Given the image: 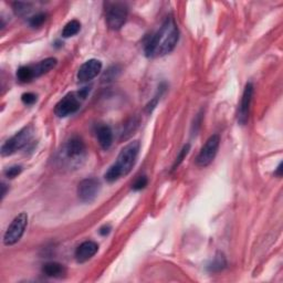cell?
Segmentation results:
<instances>
[{
    "label": "cell",
    "instance_id": "44dd1931",
    "mask_svg": "<svg viewBox=\"0 0 283 283\" xmlns=\"http://www.w3.org/2000/svg\"><path fill=\"white\" fill-rule=\"evenodd\" d=\"M190 150V145L189 144H186V145L181 148V151L180 153L178 154V156H177L176 158V161L174 163V165H172V170H175L177 167H178L180 164H181V162L184 161V158L187 156V154H188V152Z\"/></svg>",
    "mask_w": 283,
    "mask_h": 283
},
{
    "label": "cell",
    "instance_id": "8fae6325",
    "mask_svg": "<svg viewBox=\"0 0 283 283\" xmlns=\"http://www.w3.org/2000/svg\"><path fill=\"white\" fill-rule=\"evenodd\" d=\"M64 154L68 160L78 161L85 155V144L79 136H72L64 146Z\"/></svg>",
    "mask_w": 283,
    "mask_h": 283
},
{
    "label": "cell",
    "instance_id": "484cf974",
    "mask_svg": "<svg viewBox=\"0 0 283 283\" xmlns=\"http://www.w3.org/2000/svg\"><path fill=\"white\" fill-rule=\"evenodd\" d=\"M1 188H2V191H1V198H3L4 196H6V194H7V185L4 184V183H2V184H1Z\"/></svg>",
    "mask_w": 283,
    "mask_h": 283
},
{
    "label": "cell",
    "instance_id": "5b68a950",
    "mask_svg": "<svg viewBox=\"0 0 283 283\" xmlns=\"http://www.w3.org/2000/svg\"><path fill=\"white\" fill-rule=\"evenodd\" d=\"M127 7L123 2H112L107 8V23L112 30H119L127 19Z\"/></svg>",
    "mask_w": 283,
    "mask_h": 283
},
{
    "label": "cell",
    "instance_id": "d4e9b609",
    "mask_svg": "<svg viewBox=\"0 0 283 283\" xmlns=\"http://www.w3.org/2000/svg\"><path fill=\"white\" fill-rule=\"evenodd\" d=\"M110 231H111V227L109 226H107V225H105V226H103L102 228L100 229V233L102 234V236H108V234L110 233Z\"/></svg>",
    "mask_w": 283,
    "mask_h": 283
},
{
    "label": "cell",
    "instance_id": "7c38bea8",
    "mask_svg": "<svg viewBox=\"0 0 283 283\" xmlns=\"http://www.w3.org/2000/svg\"><path fill=\"white\" fill-rule=\"evenodd\" d=\"M99 250V246L94 241H84L80 244L78 249L75 250V259L80 263L86 262L91 258L95 256V253Z\"/></svg>",
    "mask_w": 283,
    "mask_h": 283
},
{
    "label": "cell",
    "instance_id": "d6986e66",
    "mask_svg": "<svg viewBox=\"0 0 283 283\" xmlns=\"http://www.w3.org/2000/svg\"><path fill=\"white\" fill-rule=\"evenodd\" d=\"M13 10L19 16H25L31 10V4L27 2H14L13 3Z\"/></svg>",
    "mask_w": 283,
    "mask_h": 283
},
{
    "label": "cell",
    "instance_id": "277c9868",
    "mask_svg": "<svg viewBox=\"0 0 283 283\" xmlns=\"http://www.w3.org/2000/svg\"><path fill=\"white\" fill-rule=\"evenodd\" d=\"M28 225V216L26 213L19 214L14 218L10 226L8 227L6 232L3 234V243L4 246H12L20 240L21 237L25 233V230Z\"/></svg>",
    "mask_w": 283,
    "mask_h": 283
},
{
    "label": "cell",
    "instance_id": "7a4b0ae2",
    "mask_svg": "<svg viewBox=\"0 0 283 283\" xmlns=\"http://www.w3.org/2000/svg\"><path fill=\"white\" fill-rule=\"evenodd\" d=\"M138 152H140V142L138 141H133L128 143L126 146H124L118 154L117 161L105 172V179L109 183H114L121 177L126 176L135 164Z\"/></svg>",
    "mask_w": 283,
    "mask_h": 283
},
{
    "label": "cell",
    "instance_id": "4fadbf2b",
    "mask_svg": "<svg viewBox=\"0 0 283 283\" xmlns=\"http://www.w3.org/2000/svg\"><path fill=\"white\" fill-rule=\"evenodd\" d=\"M97 136H98L99 144L101 145V147L103 148V150L107 151L112 146L113 133H112V129L110 126H108V125L99 126L98 131H97Z\"/></svg>",
    "mask_w": 283,
    "mask_h": 283
},
{
    "label": "cell",
    "instance_id": "5bb4252c",
    "mask_svg": "<svg viewBox=\"0 0 283 283\" xmlns=\"http://www.w3.org/2000/svg\"><path fill=\"white\" fill-rule=\"evenodd\" d=\"M57 63V60L56 57H47V59L40 61L39 63L33 65V74H35V78H39V76L48 73V72L51 71L52 69L56 68V65Z\"/></svg>",
    "mask_w": 283,
    "mask_h": 283
},
{
    "label": "cell",
    "instance_id": "3957f363",
    "mask_svg": "<svg viewBox=\"0 0 283 283\" xmlns=\"http://www.w3.org/2000/svg\"><path fill=\"white\" fill-rule=\"evenodd\" d=\"M33 135V127L31 125L23 127L18 133L14 134L12 137L9 138L7 142L3 143L1 146V155L2 156H9L12 155L13 153L21 150L25 147L29 141L32 138Z\"/></svg>",
    "mask_w": 283,
    "mask_h": 283
},
{
    "label": "cell",
    "instance_id": "2e32d148",
    "mask_svg": "<svg viewBox=\"0 0 283 283\" xmlns=\"http://www.w3.org/2000/svg\"><path fill=\"white\" fill-rule=\"evenodd\" d=\"M17 78L22 83L30 82L32 79H35L32 66H21V68H19L17 71Z\"/></svg>",
    "mask_w": 283,
    "mask_h": 283
},
{
    "label": "cell",
    "instance_id": "8992f818",
    "mask_svg": "<svg viewBox=\"0 0 283 283\" xmlns=\"http://www.w3.org/2000/svg\"><path fill=\"white\" fill-rule=\"evenodd\" d=\"M219 144L220 137L218 134H214V135L210 136L200 150L197 157H196V165L198 167H207L212 164L218 153Z\"/></svg>",
    "mask_w": 283,
    "mask_h": 283
},
{
    "label": "cell",
    "instance_id": "603a6c76",
    "mask_svg": "<svg viewBox=\"0 0 283 283\" xmlns=\"http://www.w3.org/2000/svg\"><path fill=\"white\" fill-rule=\"evenodd\" d=\"M21 171H22L21 166H12L4 170V175H6V177H8L9 179H12L14 178V177H17L18 175H20Z\"/></svg>",
    "mask_w": 283,
    "mask_h": 283
},
{
    "label": "cell",
    "instance_id": "ac0fdd59",
    "mask_svg": "<svg viewBox=\"0 0 283 283\" xmlns=\"http://www.w3.org/2000/svg\"><path fill=\"white\" fill-rule=\"evenodd\" d=\"M226 267V259L222 255V253H218L217 257L215 258V260L213 261L212 266L209 267L210 271H220L223 270L224 268Z\"/></svg>",
    "mask_w": 283,
    "mask_h": 283
},
{
    "label": "cell",
    "instance_id": "ffe728a7",
    "mask_svg": "<svg viewBox=\"0 0 283 283\" xmlns=\"http://www.w3.org/2000/svg\"><path fill=\"white\" fill-rule=\"evenodd\" d=\"M46 20H47V14L43 13V12H40V13H37L36 16H33L29 22H30L31 27L39 28L43 25V23L46 22Z\"/></svg>",
    "mask_w": 283,
    "mask_h": 283
},
{
    "label": "cell",
    "instance_id": "6da1fadb",
    "mask_svg": "<svg viewBox=\"0 0 283 283\" xmlns=\"http://www.w3.org/2000/svg\"><path fill=\"white\" fill-rule=\"evenodd\" d=\"M179 31L174 18L167 17L155 35L145 45V55L148 57H157L170 54L178 42Z\"/></svg>",
    "mask_w": 283,
    "mask_h": 283
},
{
    "label": "cell",
    "instance_id": "9c48e42d",
    "mask_svg": "<svg viewBox=\"0 0 283 283\" xmlns=\"http://www.w3.org/2000/svg\"><path fill=\"white\" fill-rule=\"evenodd\" d=\"M253 91H255L253 90V84L247 83L238 110V122L240 123L241 125L247 124L249 119V113H250V107L253 98Z\"/></svg>",
    "mask_w": 283,
    "mask_h": 283
},
{
    "label": "cell",
    "instance_id": "ba28073f",
    "mask_svg": "<svg viewBox=\"0 0 283 283\" xmlns=\"http://www.w3.org/2000/svg\"><path fill=\"white\" fill-rule=\"evenodd\" d=\"M80 109L79 95L76 97L74 93L66 94L57 103L55 108V113L59 117H66L69 115L75 113Z\"/></svg>",
    "mask_w": 283,
    "mask_h": 283
},
{
    "label": "cell",
    "instance_id": "30bf717a",
    "mask_svg": "<svg viewBox=\"0 0 283 283\" xmlns=\"http://www.w3.org/2000/svg\"><path fill=\"white\" fill-rule=\"evenodd\" d=\"M101 70H102V63H101V61L97 59L88 60L80 66L78 71L79 82H89V81L94 79L95 76H98Z\"/></svg>",
    "mask_w": 283,
    "mask_h": 283
},
{
    "label": "cell",
    "instance_id": "e0dca14e",
    "mask_svg": "<svg viewBox=\"0 0 283 283\" xmlns=\"http://www.w3.org/2000/svg\"><path fill=\"white\" fill-rule=\"evenodd\" d=\"M80 29H81V23L78 20H71L64 26L63 31H62V37L63 38L73 37L80 31Z\"/></svg>",
    "mask_w": 283,
    "mask_h": 283
},
{
    "label": "cell",
    "instance_id": "4316f807",
    "mask_svg": "<svg viewBox=\"0 0 283 283\" xmlns=\"http://www.w3.org/2000/svg\"><path fill=\"white\" fill-rule=\"evenodd\" d=\"M276 175H277V176H279V177H281V176H282V163H280L279 166H278L277 171H276Z\"/></svg>",
    "mask_w": 283,
    "mask_h": 283
},
{
    "label": "cell",
    "instance_id": "cb8c5ba5",
    "mask_svg": "<svg viewBox=\"0 0 283 283\" xmlns=\"http://www.w3.org/2000/svg\"><path fill=\"white\" fill-rule=\"evenodd\" d=\"M22 102L27 104V105H32L37 102V95L33 94V93H23L22 97H21Z\"/></svg>",
    "mask_w": 283,
    "mask_h": 283
},
{
    "label": "cell",
    "instance_id": "9a60e30c",
    "mask_svg": "<svg viewBox=\"0 0 283 283\" xmlns=\"http://www.w3.org/2000/svg\"><path fill=\"white\" fill-rule=\"evenodd\" d=\"M42 272L49 278H62L65 276L66 269L64 266L57 262H48L42 268Z\"/></svg>",
    "mask_w": 283,
    "mask_h": 283
},
{
    "label": "cell",
    "instance_id": "52a82bcc",
    "mask_svg": "<svg viewBox=\"0 0 283 283\" xmlns=\"http://www.w3.org/2000/svg\"><path fill=\"white\" fill-rule=\"evenodd\" d=\"M101 189V184L95 178H85L78 186V196L81 201L90 204L98 197Z\"/></svg>",
    "mask_w": 283,
    "mask_h": 283
},
{
    "label": "cell",
    "instance_id": "7402d4cb",
    "mask_svg": "<svg viewBox=\"0 0 283 283\" xmlns=\"http://www.w3.org/2000/svg\"><path fill=\"white\" fill-rule=\"evenodd\" d=\"M147 183H148V179L146 176H140L135 181H134L132 188L134 190H142L147 186Z\"/></svg>",
    "mask_w": 283,
    "mask_h": 283
}]
</instances>
